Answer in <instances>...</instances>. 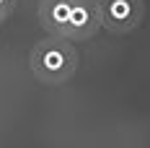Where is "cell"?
Returning a JSON list of instances; mask_svg holds the SVG:
<instances>
[{"instance_id": "cell-1", "label": "cell", "mask_w": 150, "mask_h": 148, "mask_svg": "<svg viewBox=\"0 0 150 148\" xmlns=\"http://www.w3.org/2000/svg\"><path fill=\"white\" fill-rule=\"evenodd\" d=\"M29 68L39 83L60 86V83H67L73 78V73L78 70V52H75L73 42L47 36V39L34 44Z\"/></svg>"}, {"instance_id": "cell-2", "label": "cell", "mask_w": 150, "mask_h": 148, "mask_svg": "<svg viewBox=\"0 0 150 148\" xmlns=\"http://www.w3.org/2000/svg\"><path fill=\"white\" fill-rule=\"evenodd\" d=\"M101 26L109 34H129L142 24L145 3L142 0H96Z\"/></svg>"}, {"instance_id": "cell-3", "label": "cell", "mask_w": 150, "mask_h": 148, "mask_svg": "<svg viewBox=\"0 0 150 148\" xmlns=\"http://www.w3.org/2000/svg\"><path fill=\"white\" fill-rule=\"evenodd\" d=\"M98 29H101L98 3H96V0H73L65 39H67V42H86L91 36H96Z\"/></svg>"}, {"instance_id": "cell-4", "label": "cell", "mask_w": 150, "mask_h": 148, "mask_svg": "<svg viewBox=\"0 0 150 148\" xmlns=\"http://www.w3.org/2000/svg\"><path fill=\"white\" fill-rule=\"evenodd\" d=\"M70 8L73 0H42L39 3V24L49 36L65 39L67 34V21H70Z\"/></svg>"}, {"instance_id": "cell-5", "label": "cell", "mask_w": 150, "mask_h": 148, "mask_svg": "<svg viewBox=\"0 0 150 148\" xmlns=\"http://www.w3.org/2000/svg\"><path fill=\"white\" fill-rule=\"evenodd\" d=\"M16 11V0H0V24H5Z\"/></svg>"}]
</instances>
